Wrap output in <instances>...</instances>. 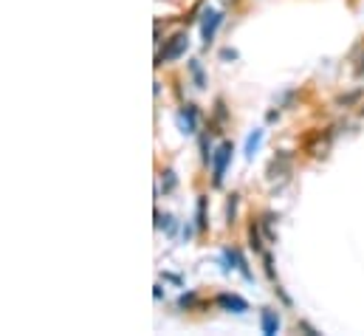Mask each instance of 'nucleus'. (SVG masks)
Listing matches in <instances>:
<instances>
[{
  "instance_id": "a211bd4d",
  "label": "nucleus",
  "mask_w": 364,
  "mask_h": 336,
  "mask_svg": "<svg viewBox=\"0 0 364 336\" xmlns=\"http://www.w3.org/2000/svg\"><path fill=\"white\" fill-rule=\"evenodd\" d=\"M263 131H254V133H249V139H246V158L252 161L254 158V153H257V147H260V142H263Z\"/></svg>"
},
{
  "instance_id": "2eb2a0df",
  "label": "nucleus",
  "mask_w": 364,
  "mask_h": 336,
  "mask_svg": "<svg viewBox=\"0 0 364 336\" xmlns=\"http://www.w3.org/2000/svg\"><path fill=\"white\" fill-rule=\"evenodd\" d=\"M237 212H240V192H232L226 201V229L237 226Z\"/></svg>"
},
{
  "instance_id": "f257e3e1",
  "label": "nucleus",
  "mask_w": 364,
  "mask_h": 336,
  "mask_svg": "<svg viewBox=\"0 0 364 336\" xmlns=\"http://www.w3.org/2000/svg\"><path fill=\"white\" fill-rule=\"evenodd\" d=\"M291 176H294V153H288V150H277L274 158H271L268 167H266V181H268L271 187L282 190V187H286V184L291 181Z\"/></svg>"
},
{
  "instance_id": "9d476101",
  "label": "nucleus",
  "mask_w": 364,
  "mask_h": 336,
  "mask_svg": "<svg viewBox=\"0 0 364 336\" xmlns=\"http://www.w3.org/2000/svg\"><path fill=\"white\" fill-rule=\"evenodd\" d=\"M279 328H282V319H279L277 308H263V311H260V330H263L266 336H277Z\"/></svg>"
},
{
  "instance_id": "ddd939ff",
  "label": "nucleus",
  "mask_w": 364,
  "mask_h": 336,
  "mask_svg": "<svg viewBox=\"0 0 364 336\" xmlns=\"http://www.w3.org/2000/svg\"><path fill=\"white\" fill-rule=\"evenodd\" d=\"M187 74L192 76V82H195L198 91H207L209 79H207V74H204V65H200V60H189V62H187Z\"/></svg>"
},
{
  "instance_id": "7ed1b4c3",
  "label": "nucleus",
  "mask_w": 364,
  "mask_h": 336,
  "mask_svg": "<svg viewBox=\"0 0 364 336\" xmlns=\"http://www.w3.org/2000/svg\"><path fill=\"white\" fill-rule=\"evenodd\" d=\"M187 51H189V34H187V28H181V31H175L170 40H164V46L158 49V54H155V68L181 60Z\"/></svg>"
},
{
  "instance_id": "6ab92c4d",
  "label": "nucleus",
  "mask_w": 364,
  "mask_h": 336,
  "mask_svg": "<svg viewBox=\"0 0 364 336\" xmlns=\"http://www.w3.org/2000/svg\"><path fill=\"white\" fill-rule=\"evenodd\" d=\"M263 269H266V277L271 280V283H277V271H274V258H271V251H263Z\"/></svg>"
},
{
  "instance_id": "4468645a",
  "label": "nucleus",
  "mask_w": 364,
  "mask_h": 336,
  "mask_svg": "<svg viewBox=\"0 0 364 336\" xmlns=\"http://www.w3.org/2000/svg\"><path fill=\"white\" fill-rule=\"evenodd\" d=\"M257 221H260V229H263L266 240H268V243H274V240H277V226H274V224H277V215L266 209V212H260V215H257Z\"/></svg>"
},
{
  "instance_id": "dca6fc26",
  "label": "nucleus",
  "mask_w": 364,
  "mask_h": 336,
  "mask_svg": "<svg viewBox=\"0 0 364 336\" xmlns=\"http://www.w3.org/2000/svg\"><path fill=\"white\" fill-rule=\"evenodd\" d=\"M200 305H204V300H200L198 291H184L181 297H178V308L181 311H198Z\"/></svg>"
},
{
  "instance_id": "423d86ee",
  "label": "nucleus",
  "mask_w": 364,
  "mask_h": 336,
  "mask_svg": "<svg viewBox=\"0 0 364 336\" xmlns=\"http://www.w3.org/2000/svg\"><path fill=\"white\" fill-rule=\"evenodd\" d=\"M223 12H218V9H204V17H200V37H204V49H209L212 46V40H215V34H218V28H220V23H223Z\"/></svg>"
},
{
  "instance_id": "f03ea898",
  "label": "nucleus",
  "mask_w": 364,
  "mask_h": 336,
  "mask_svg": "<svg viewBox=\"0 0 364 336\" xmlns=\"http://www.w3.org/2000/svg\"><path fill=\"white\" fill-rule=\"evenodd\" d=\"M333 136L336 131L333 128H313L308 131L302 139H300V147L308 158H325L331 153V144H333Z\"/></svg>"
},
{
  "instance_id": "4be33fe9",
  "label": "nucleus",
  "mask_w": 364,
  "mask_h": 336,
  "mask_svg": "<svg viewBox=\"0 0 364 336\" xmlns=\"http://www.w3.org/2000/svg\"><path fill=\"white\" fill-rule=\"evenodd\" d=\"M297 328H302V330H305V333H308V336H316V333H319V330H316V328H313V325H308V322H305V319H300V322H297Z\"/></svg>"
},
{
  "instance_id": "20e7f679",
  "label": "nucleus",
  "mask_w": 364,
  "mask_h": 336,
  "mask_svg": "<svg viewBox=\"0 0 364 336\" xmlns=\"http://www.w3.org/2000/svg\"><path fill=\"white\" fill-rule=\"evenodd\" d=\"M232 156H234V142L232 139H223L212 153V187L215 190L223 187V176H226V167H229Z\"/></svg>"
},
{
  "instance_id": "aec40b11",
  "label": "nucleus",
  "mask_w": 364,
  "mask_h": 336,
  "mask_svg": "<svg viewBox=\"0 0 364 336\" xmlns=\"http://www.w3.org/2000/svg\"><path fill=\"white\" fill-rule=\"evenodd\" d=\"M361 94H364V91H353V94H342V96L336 99V105H345V108H347V105H353L356 99H361Z\"/></svg>"
},
{
  "instance_id": "5701e85b",
  "label": "nucleus",
  "mask_w": 364,
  "mask_h": 336,
  "mask_svg": "<svg viewBox=\"0 0 364 336\" xmlns=\"http://www.w3.org/2000/svg\"><path fill=\"white\" fill-rule=\"evenodd\" d=\"M220 60H237V51H234V49H223V51H220Z\"/></svg>"
},
{
  "instance_id": "1a4fd4ad",
  "label": "nucleus",
  "mask_w": 364,
  "mask_h": 336,
  "mask_svg": "<svg viewBox=\"0 0 364 336\" xmlns=\"http://www.w3.org/2000/svg\"><path fill=\"white\" fill-rule=\"evenodd\" d=\"M229 119H232V113H229V108H226V99L223 96H215V108H212V119H209V124L207 128L218 136L220 133V128H226L229 124Z\"/></svg>"
},
{
  "instance_id": "393cba45",
  "label": "nucleus",
  "mask_w": 364,
  "mask_h": 336,
  "mask_svg": "<svg viewBox=\"0 0 364 336\" xmlns=\"http://www.w3.org/2000/svg\"><path fill=\"white\" fill-rule=\"evenodd\" d=\"M164 280H170V283H181V277H178V274H164Z\"/></svg>"
},
{
  "instance_id": "f3484780",
  "label": "nucleus",
  "mask_w": 364,
  "mask_h": 336,
  "mask_svg": "<svg viewBox=\"0 0 364 336\" xmlns=\"http://www.w3.org/2000/svg\"><path fill=\"white\" fill-rule=\"evenodd\" d=\"M175 187H178V176H175V170H173V167H164V173H161V181H158V192L164 190V195H170Z\"/></svg>"
},
{
  "instance_id": "39448f33",
  "label": "nucleus",
  "mask_w": 364,
  "mask_h": 336,
  "mask_svg": "<svg viewBox=\"0 0 364 336\" xmlns=\"http://www.w3.org/2000/svg\"><path fill=\"white\" fill-rule=\"evenodd\" d=\"M223 269L229 271V269H234V271H240L246 280H254V274H252V269H249V260H246V255H243V249L240 246H226L223 249Z\"/></svg>"
},
{
  "instance_id": "b1692460",
  "label": "nucleus",
  "mask_w": 364,
  "mask_h": 336,
  "mask_svg": "<svg viewBox=\"0 0 364 336\" xmlns=\"http://www.w3.org/2000/svg\"><path fill=\"white\" fill-rule=\"evenodd\" d=\"M279 119V110H268V121H277Z\"/></svg>"
},
{
  "instance_id": "6e6552de",
  "label": "nucleus",
  "mask_w": 364,
  "mask_h": 336,
  "mask_svg": "<svg viewBox=\"0 0 364 336\" xmlns=\"http://www.w3.org/2000/svg\"><path fill=\"white\" fill-rule=\"evenodd\" d=\"M178 121H181V131H184L187 136L198 133V124H200V110H198V105L184 102V108H181V113H178Z\"/></svg>"
},
{
  "instance_id": "412c9836",
  "label": "nucleus",
  "mask_w": 364,
  "mask_h": 336,
  "mask_svg": "<svg viewBox=\"0 0 364 336\" xmlns=\"http://www.w3.org/2000/svg\"><path fill=\"white\" fill-rule=\"evenodd\" d=\"M274 294H277V297L282 300V305H291V297H288L286 291H282V285H277V283H274Z\"/></svg>"
},
{
  "instance_id": "0eeeda50",
  "label": "nucleus",
  "mask_w": 364,
  "mask_h": 336,
  "mask_svg": "<svg viewBox=\"0 0 364 336\" xmlns=\"http://www.w3.org/2000/svg\"><path fill=\"white\" fill-rule=\"evenodd\" d=\"M212 305H218L220 311H234V314H246L249 311V300H243L234 291H220L212 297Z\"/></svg>"
},
{
  "instance_id": "9b49d317",
  "label": "nucleus",
  "mask_w": 364,
  "mask_h": 336,
  "mask_svg": "<svg viewBox=\"0 0 364 336\" xmlns=\"http://www.w3.org/2000/svg\"><path fill=\"white\" fill-rule=\"evenodd\" d=\"M195 224H198V232H200V235L209 232V198H207V195H198V203H195Z\"/></svg>"
},
{
  "instance_id": "f8f14e48",
  "label": "nucleus",
  "mask_w": 364,
  "mask_h": 336,
  "mask_svg": "<svg viewBox=\"0 0 364 336\" xmlns=\"http://www.w3.org/2000/svg\"><path fill=\"white\" fill-rule=\"evenodd\" d=\"M263 229H260V221H257V215H252V221H249V246L254 249V255H263L266 251V246H263Z\"/></svg>"
}]
</instances>
